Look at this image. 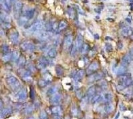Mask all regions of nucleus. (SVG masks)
<instances>
[{
	"label": "nucleus",
	"instance_id": "obj_39",
	"mask_svg": "<svg viewBox=\"0 0 133 119\" xmlns=\"http://www.w3.org/2000/svg\"><path fill=\"white\" fill-rule=\"evenodd\" d=\"M39 119H48L47 112L45 111H42L39 114Z\"/></svg>",
	"mask_w": 133,
	"mask_h": 119
},
{
	"label": "nucleus",
	"instance_id": "obj_52",
	"mask_svg": "<svg viewBox=\"0 0 133 119\" xmlns=\"http://www.w3.org/2000/svg\"><path fill=\"white\" fill-rule=\"evenodd\" d=\"M78 12H79L80 13V14H84V11H82V9H81L80 8V7H79L78 6Z\"/></svg>",
	"mask_w": 133,
	"mask_h": 119
},
{
	"label": "nucleus",
	"instance_id": "obj_9",
	"mask_svg": "<svg viewBox=\"0 0 133 119\" xmlns=\"http://www.w3.org/2000/svg\"><path fill=\"white\" fill-rule=\"evenodd\" d=\"M72 41H73V37L71 35H67L65 39H64V47L66 50H68L70 48L72 47Z\"/></svg>",
	"mask_w": 133,
	"mask_h": 119
},
{
	"label": "nucleus",
	"instance_id": "obj_45",
	"mask_svg": "<svg viewBox=\"0 0 133 119\" xmlns=\"http://www.w3.org/2000/svg\"><path fill=\"white\" fill-rule=\"evenodd\" d=\"M58 26L59 24H58L57 23L55 22L53 23L52 25V29L54 31H58Z\"/></svg>",
	"mask_w": 133,
	"mask_h": 119
},
{
	"label": "nucleus",
	"instance_id": "obj_56",
	"mask_svg": "<svg viewBox=\"0 0 133 119\" xmlns=\"http://www.w3.org/2000/svg\"><path fill=\"white\" fill-rule=\"evenodd\" d=\"M55 119H60V116H56V117L55 118Z\"/></svg>",
	"mask_w": 133,
	"mask_h": 119
},
{
	"label": "nucleus",
	"instance_id": "obj_14",
	"mask_svg": "<svg viewBox=\"0 0 133 119\" xmlns=\"http://www.w3.org/2000/svg\"><path fill=\"white\" fill-rule=\"evenodd\" d=\"M122 35L123 36L125 37H129L131 35H133V28L130 27H125L122 29Z\"/></svg>",
	"mask_w": 133,
	"mask_h": 119
},
{
	"label": "nucleus",
	"instance_id": "obj_53",
	"mask_svg": "<svg viewBox=\"0 0 133 119\" xmlns=\"http://www.w3.org/2000/svg\"><path fill=\"white\" fill-rule=\"evenodd\" d=\"M112 40V39L111 38V37H106V40Z\"/></svg>",
	"mask_w": 133,
	"mask_h": 119
},
{
	"label": "nucleus",
	"instance_id": "obj_44",
	"mask_svg": "<svg viewBox=\"0 0 133 119\" xmlns=\"http://www.w3.org/2000/svg\"><path fill=\"white\" fill-rule=\"evenodd\" d=\"M106 50L108 51V52H110V51H112V50H113V48H112V45L111 44H106Z\"/></svg>",
	"mask_w": 133,
	"mask_h": 119
},
{
	"label": "nucleus",
	"instance_id": "obj_32",
	"mask_svg": "<svg viewBox=\"0 0 133 119\" xmlns=\"http://www.w3.org/2000/svg\"><path fill=\"white\" fill-rule=\"evenodd\" d=\"M113 96L111 93H106L103 95V100H105L106 103H110L111 100H112Z\"/></svg>",
	"mask_w": 133,
	"mask_h": 119
},
{
	"label": "nucleus",
	"instance_id": "obj_29",
	"mask_svg": "<svg viewBox=\"0 0 133 119\" xmlns=\"http://www.w3.org/2000/svg\"><path fill=\"white\" fill-rule=\"evenodd\" d=\"M55 71L56 75H58V77H61L64 74V69L63 67L60 65H57L55 67Z\"/></svg>",
	"mask_w": 133,
	"mask_h": 119
},
{
	"label": "nucleus",
	"instance_id": "obj_37",
	"mask_svg": "<svg viewBox=\"0 0 133 119\" xmlns=\"http://www.w3.org/2000/svg\"><path fill=\"white\" fill-rule=\"evenodd\" d=\"M71 112H72V115L74 116H78V114H79V111H78V108L76 106V105L72 106L71 108Z\"/></svg>",
	"mask_w": 133,
	"mask_h": 119
},
{
	"label": "nucleus",
	"instance_id": "obj_17",
	"mask_svg": "<svg viewBox=\"0 0 133 119\" xmlns=\"http://www.w3.org/2000/svg\"><path fill=\"white\" fill-rule=\"evenodd\" d=\"M62 109L60 106H54L51 108V112L53 114L56 115V116H60V114L62 113Z\"/></svg>",
	"mask_w": 133,
	"mask_h": 119
},
{
	"label": "nucleus",
	"instance_id": "obj_1",
	"mask_svg": "<svg viewBox=\"0 0 133 119\" xmlns=\"http://www.w3.org/2000/svg\"><path fill=\"white\" fill-rule=\"evenodd\" d=\"M6 83L13 91H16L20 87V81L14 76H9L7 78Z\"/></svg>",
	"mask_w": 133,
	"mask_h": 119
},
{
	"label": "nucleus",
	"instance_id": "obj_8",
	"mask_svg": "<svg viewBox=\"0 0 133 119\" xmlns=\"http://www.w3.org/2000/svg\"><path fill=\"white\" fill-rule=\"evenodd\" d=\"M11 1H1V7L6 12H9L11 11L12 7V3Z\"/></svg>",
	"mask_w": 133,
	"mask_h": 119
},
{
	"label": "nucleus",
	"instance_id": "obj_23",
	"mask_svg": "<svg viewBox=\"0 0 133 119\" xmlns=\"http://www.w3.org/2000/svg\"><path fill=\"white\" fill-rule=\"evenodd\" d=\"M50 82H51L50 80H46L45 79H40L38 81V85L41 88H44V87L47 86L50 84Z\"/></svg>",
	"mask_w": 133,
	"mask_h": 119
},
{
	"label": "nucleus",
	"instance_id": "obj_22",
	"mask_svg": "<svg viewBox=\"0 0 133 119\" xmlns=\"http://www.w3.org/2000/svg\"><path fill=\"white\" fill-rule=\"evenodd\" d=\"M126 70H127V66H125V65H121L120 66L117 68V71H116V73L119 76V75L125 73Z\"/></svg>",
	"mask_w": 133,
	"mask_h": 119
},
{
	"label": "nucleus",
	"instance_id": "obj_42",
	"mask_svg": "<svg viewBox=\"0 0 133 119\" xmlns=\"http://www.w3.org/2000/svg\"><path fill=\"white\" fill-rule=\"evenodd\" d=\"M11 59V53H8L5 55L3 56L2 57V60H3L4 62H7V61H9Z\"/></svg>",
	"mask_w": 133,
	"mask_h": 119
},
{
	"label": "nucleus",
	"instance_id": "obj_13",
	"mask_svg": "<svg viewBox=\"0 0 133 119\" xmlns=\"http://www.w3.org/2000/svg\"><path fill=\"white\" fill-rule=\"evenodd\" d=\"M60 100H61V95L59 93H56L50 98L49 101L51 105H58L60 102Z\"/></svg>",
	"mask_w": 133,
	"mask_h": 119
},
{
	"label": "nucleus",
	"instance_id": "obj_47",
	"mask_svg": "<svg viewBox=\"0 0 133 119\" xmlns=\"http://www.w3.org/2000/svg\"><path fill=\"white\" fill-rule=\"evenodd\" d=\"M119 108H120V111H125L126 110V106L124 105V104H123V103H120V104Z\"/></svg>",
	"mask_w": 133,
	"mask_h": 119
},
{
	"label": "nucleus",
	"instance_id": "obj_7",
	"mask_svg": "<svg viewBox=\"0 0 133 119\" xmlns=\"http://www.w3.org/2000/svg\"><path fill=\"white\" fill-rule=\"evenodd\" d=\"M18 72H19V74H20L21 77L23 79H24L25 80H29L31 79V71H30L23 69H20L18 71Z\"/></svg>",
	"mask_w": 133,
	"mask_h": 119
},
{
	"label": "nucleus",
	"instance_id": "obj_20",
	"mask_svg": "<svg viewBox=\"0 0 133 119\" xmlns=\"http://www.w3.org/2000/svg\"><path fill=\"white\" fill-rule=\"evenodd\" d=\"M131 58L129 56V55H126L123 56V57L122 58V65H125V66H127L130 63V61H131Z\"/></svg>",
	"mask_w": 133,
	"mask_h": 119
},
{
	"label": "nucleus",
	"instance_id": "obj_27",
	"mask_svg": "<svg viewBox=\"0 0 133 119\" xmlns=\"http://www.w3.org/2000/svg\"><path fill=\"white\" fill-rule=\"evenodd\" d=\"M103 100V96L100 95V94H96L94 95V97L92 98L91 99V102L92 103H98V102H100L102 101Z\"/></svg>",
	"mask_w": 133,
	"mask_h": 119
},
{
	"label": "nucleus",
	"instance_id": "obj_55",
	"mask_svg": "<svg viewBox=\"0 0 133 119\" xmlns=\"http://www.w3.org/2000/svg\"><path fill=\"white\" fill-rule=\"evenodd\" d=\"M112 18H107V20H108V21H113L114 20H111Z\"/></svg>",
	"mask_w": 133,
	"mask_h": 119
},
{
	"label": "nucleus",
	"instance_id": "obj_19",
	"mask_svg": "<svg viewBox=\"0 0 133 119\" xmlns=\"http://www.w3.org/2000/svg\"><path fill=\"white\" fill-rule=\"evenodd\" d=\"M76 45L78 49H80L82 46L83 45V37L81 34H79L77 36V38L76 40Z\"/></svg>",
	"mask_w": 133,
	"mask_h": 119
},
{
	"label": "nucleus",
	"instance_id": "obj_57",
	"mask_svg": "<svg viewBox=\"0 0 133 119\" xmlns=\"http://www.w3.org/2000/svg\"><path fill=\"white\" fill-rule=\"evenodd\" d=\"M35 119L33 117H29V118H28V119Z\"/></svg>",
	"mask_w": 133,
	"mask_h": 119
},
{
	"label": "nucleus",
	"instance_id": "obj_43",
	"mask_svg": "<svg viewBox=\"0 0 133 119\" xmlns=\"http://www.w3.org/2000/svg\"><path fill=\"white\" fill-rule=\"evenodd\" d=\"M27 66H28V71H35L36 69H35V67L33 66L32 64L31 63H28V65H27Z\"/></svg>",
	"mask_w": 133,
	"mask_h": 119
},
{
	"label": "nucleus",
	"instance_id": "obj_15",
	"mask_svg": "<svg viewBox=\"0 0 133 119\" xmlns=\"http://www.w3.org/2000/svg\"><path fill=\"white\" fill-rule=\"evenodd\" d=\"M102 78V74L100 73H96V74H94V75H92L90 77H89L88 79V80L90 83H92V82L96 81V80H100Z\"/></svg>",
	"mask_w": 133,
	"mask_h": 119
},
{
	"label": "nucleus",
	"instance_id": "obj_50",
	"mask_svg": "<svg viewBox=\"0 0 133 119\" xmlns=\"http://www.w3.org/2000/svg\"><path fill=\"white\" fill-rule=\"evenodd\" d=\"M94 38L96 39V40H98V39H100V36H99V35H98V33H96V34H94Z\"/></svg>",
	"mask_w": 133,
	"mask_h": 119
},
{
	"label": "nucleus",
	"instance_id": "obj_3",
	"mask_svg": "<svg viewBox=\"0 0 133 119\" xmlns=\"http://www.w3.org/2000/svg\"><path fill=\"white\" fill-rule=\"evenodd\" d=\"M23 7V3L21 1H16V3L14 4V16L17 19L20 15L21 14L22 10Z\"/></svg>",
	"mask_w": 133,
	"mask_h": 119
},
{
	"label": "nucleus",
	"instance_id": "obj_18",
	"mask_svg": "<svg viewBox=\"0 0 133 119\" xmlns=\"http://www.w3.org/2000/svg\"><path fill=\"white\" fill-rule=\"evenodd\" d=\"M34 13H35V9L28 8L25 11V17L28 20H31L34 15Z\"/></svg>",
	"mask_w": 133,
	"mask_h": 119
},
{
	"label": "nucleus",
	"instance_id": "obj_4",
	"mask_svg": "<svg viewBox=\"0 0 133 119\" xmlns=\"http://www.w3.org/2000/svg\"><path fill=\"white\" fill-rule=\"evenodd\" d=\"M21 49L23 51H30V52H32L35 49V45L31 43V42L25 41L23 42L20 45Z\"/></svg>",
	"mask_w": 133,
	"mask_h": 119
},
{
	"label": "nucleus",
	"instance_id": "obj_54",
	"mask_svg": "<svg viewBox=\"0 0 133 119\" xmlns=\"http://www.w3.org/2000/svg\"><path fill=\"white\" fill-rule=\"evenodd\" d=\"M126 20L128 23H131V20H129V18H126Z\"/></svg>",
	"mask_w": 133,
	"mask_h": 119
},
{
	"label": "nucleus",
	"instance_id": "obj_11",
	"mask_svg": "<svg viewBox=\"0 0 133 119\" xmlns=\"http://www.w3.org/2000/svg\"><path fill=\"white\" fill-rule=\"evenodd\" d=\"M1 25H6V27H8V25L10 26V17L4 13H1Z\"/></svg>",
	"mask_w": 133,
	"mask_h": 119
},
{
	"label": "nucleus",
	"instance_id": "obj_5",
	"mask_svg": "<svg viewBox=\"0 0 133 119\" xmlns=\"http://www.w3.org/2000/svg\"><path fill=\"white\" fill-rule=\"evenodd\" d=\"M129 79H131V73L128 72H126L122 75H120L118 77V83L119 85L122 86L124 83Z\"/></svg>",
	"mask_w": 133,
	"mask_h": 119
},
{
	"label": "nucleus",
	"instance_id": "obj_58",
	"mask_svg": "<svg viewBox=\"0 0 133 119\" xmlns=\"http://www.w3.org/2000/svg\"><path fill=\"white\" fill-rule=\"evenodd\" d=\"M131 85L133 86V80H132V83H131Z\"/></svg>",
	"mask_w": 133,
	"mask_h": 119
},
{
	"label": "nucleus",
	"instance_id": "obj_59",
	"mask_svg": "<svg viewBox=\"0 0 133 119\" xmlns=\"http://www.w3.org/2000/svg\"><path fill=\"white\" fill-rule=\"evenodd\" d=\"M83 2H85V3H87V2H88V1H83Z\"/></svg>",
	"mask_w": 133,
	"mask_h": 119
},
{
	"label": "nucleus",
	"instance_id": "obj_48",
	"mask_svg": "<svg viewBox=\"0 0 133 119\" xmlns=\"http://www.w3.org/2000/svg\"><path fill=\"white\" fill-rule=\"evenodd\" d=\"M129 56L130 57V58L132 60H133V49H130V53H129Z\"/></svg>",
	"mask_w": 133,
	"mask_h": 119
},
{
	"label": "nucleus",
	"instance_id": "obj_35",
	"mask_svg": "<svg viewBox=\"0 0 133 119\" xmlns=\"http://www.w3.org/2000/svg\"><path fill=\"white\" fill-rule=\"evenodd\" d=\"M34 111V106L31 105L28 106L26 108H24V113L25 114H31L33 111Z\"/></svg>",
	"mask_w": 133,
	"mask_h": 119
},
{
	"label": "nucleus",
	"instance_id": "obj_25",
	"mask_svg": "<svg viewBox=\"0 0 133 119\" xmlns=\"http://www.w3.org/2000/svg\"><path fill=\"white\" fill-rule=\"evenodd\" d=\"M11 108H6L1 111V119H3L9 114H10L11 112Z\"/></svg>",
	"mask_w": 133,
	"mask_h": 119
},
{
	"label": "nucleus",
	"instance_id": "obj_2",
	"mask_svg": "<svg viewBox=\"0 0 133 119\" xmlns=\"http://www.w3.org/2000/svg\"><path fill=\"white\" fill-rule=\"evenodd\" d=\"M42 27H43V23L40 20H37L31 25L30 28L29 29L30 31L33 33H39L40 31L42 30Z\"/></svg>",
	"mask_w": 133,
	"mask_h": 119
},
{
	"label": "nucleus",
	"instance_id": "obj_36",
	"mask_svg": "<svg viewBox=\"0 0 133 119\" xmlns=\"http://www.w3.org/2000/svg\"><path fill=\"white\" fill-rule=\"evenodd\" d=\"M81 53L82 54H86L89 51V46L87 43H84L83 45L82 46L80 49Z\"/></svg>",
	"mask_w": 133,
	"mask_h": 119
},
{
	"label": "nucleus",
	"instance_id": "obj_26",
	"mask_svg": "<svg viewBox=\"0 0 133 119\" xmlns=\"http://www.w3.org/2000/svg\"><path fill=\"white\" fill-rule=\"evenodd\" d=\"M58 87L56 86H51L47 91V95L51 96V95H54V94H56L57 91H58Z\"/></svg>",
	"mask_w": 133,
	"mask_h": 119
},
{
	"label": "nucleus",
	"instance_id": "obj_12",
	"mask_svg": "<svg viewBox=\"0 0 133 119\" xmlns=\"http://www.w3.org/2000/svg\"><path fill=\"white\" fill-rule=\"evenodd\" d=\"M98 68H99V64H98V63L97 61H94V62H92L89 65L88 69L86 70V71H87V73L88 75H90L92 73L96 71Z\"/></svg>",
	"mask_w": 133,
	"mask_h": 119
},
{
	"label": "nucleus",
	"instance_id": "obj_51",
	"mask_svg": "<svg viewBox=\"0 0 133 119\" xmlns=\"http://www.w3.org/2000/svg\"><path fill=\"white\" fill-rule=\"evenodd\" d=\"M120 112H118L116 114V116L114 117V119H118L120 117Z\"/></svg>",
	"mask_w": 133,
	"mask_h": 119
},
{
	"label": "nucleus",
	"instance_id": "obj_10",
	"mask_svg": "<svg viewBox=\"0 0 133 119\" xmlns=\"http://www.w3.org/2000/svg\"><path fill=\"white\" fill-rule=\"evenodd\" d=\"M49 64V62L47 61V59L44 57H42L39 59V60L38 61V63H37V66L40 69H44L46 66L48 65Z\"/></svg>",
	"mask_w": 133,
	"mask_h": 119
},
{
	"label": "nucleus",
	"instance_id": "obj_16",
	"mask_svg": "<svg viewBox=\"0 0 133 119\" xmlns=\"http://www.w3.org/2000/svg\"><path fill=\"white\" fill-rule=\"evenodd\" d=\"M96 89L95 88V86H90L88 91H87V93H86V97L88 99H91L92 97H94V95H96Z\"/></svg>",
	"mask_w": 133,
	"mask_h": 119
},
{
	"label": "nucleus",
	"instance_id": "obj_28",
	"mask_svg": "<svg viewBox=\"0 0 133 119\" xmlns=\"http://www.w3.org/2000/svg\"><path fill=\"white\" fill-rule=\"evenodd\" d=\"M47 56L50 57V59H54L55 58L56 55H57V51L55 48H52L50 49L48 52H47Z\"/></svg>",
	"mask_w": 133,
	"mask_h": 119
},
{
	"label": "nucleus",
	"instance_id": "obj_41",
	"mask_svg": "<svg viewBox=\"0 0 133 119\" xmlns=\"http://www.w3.org/2000/svg\"><path fill=\"white\" fill-rule=\"evenodd\" d=\"M77 49H78V48L76 47V45H72V47H71V51H70V54H71V55L74 56L75 55V54L77 52Z\"/></svg>",
	"mask_w": 133,
	"mask_h": 119
},
{
	"label": "nucleus",
	"instance_id": "obj_46",
	"mask_svg": "<svg viewBox=\"0 0 133 119\" xmlns=\"http://www.w3.org/2000/svg\"><path fill=\"white\" fill-rule=\"evenodd\" d=\"M30 98L31 99H33L34 97H35V92H34V90H33L32 88H31L30 89Z\"/></svg>",
	"mask_w": 133,
	"mask_h": 119
},
{
	"label": "nucleus",
	"instance_id": "obj_34",
	"mask_svg": "<svg viewBox=\"0 0 133 119\" xmlns=\"http://www.w3.org/2000/svg\"><path fill=\"white\" fill-rule=\"evenodd\" d=\"M25 63H26V60L25 58L23 56H21L19 59L17 60V65L20 67H22L25 65Z\"/></svg>",
	"mask_w": 133,
	"mask_h": 119
},
{
	"label": "nucleus",
	"instance_id": "obj_33",
	"mask_svg": "<svg viewBox=\"0 0 133 119\" xmlns=\"http://www.w3.org/2000/svg\"><path fill=\"white\" fill-rule=\"evenodd\" d=\"M20 52L17 51H15L13 53H11V60L12 61H17L19 58H20Z\"/></svg>",
	"mask_w": 133,
	"mask_h": 119
},
{
	"label": "nucleus",
	"instance_id": "obj_21",
	"mask_svg": "<svg viewBox=\"0 0 133 119\" xmlns=\"http://www.w3.org/2000/svg\"><path fill=\"white\" fill-rule=\"evenodd\" d=\"M18 37H19V33L17 31H14V32H13L10 35V37H9L12 43H16L17 41Z\"/></svg>",
	"mask_w": 133,
	"mask_h": 119
},
{
	"label": "nucleus",
	"instance_id": "obj_24",
	"mask_svg": "<svg viewBox=\"0 0 133 119\" xmlns=\"http://www.w3.org/2000/svg\"><path fill=\"white\" fill-rule=\"evenodd\" d=\"M84 74H85L84 71H83V70L79 71L76 73V76L74 77L75 80H76V81H80V80H82V79H83L84 76Z\"/></svg>",
	"mask_w": 133,
	"mask_h": 119
},
{
	"label": "nucleus",
	"instance_id": "obj_38",
	"mask_svg": "<svg viewBox=\"0 0 133 119\" xmlns=\"http://www.w3.org/2000/svg\"><path fill=\"white\" fill-rule=\"evenodd\" d=\"M67 27V22L65 21H62L59 23L58 31H62L64 29Z\"/></svg>",
	"mask_w": 133,
	"mask_h": 119
},
{
	"label": "nucleus",
	"instance_id": "obj_49",
	"mask_svg": "<svg viewBox=\"0 0 133 119\" xmlns=\"http://www.w3.org/2000/svg\"><path fill=\"white\" fill-rule=\"evenodd\" d=\"M122 47H123V44H122V42H119V43H118V49H122Z\"/></svg>",
	"mask_w": 133,
	"mask_h": 119
},
{
	"label": "nucleus",
	"instance_id": "obj_40",
	"mask_svg": "<svg viewBox=\"0 0 133 119\" xmlns=\"http://www.w3.org/2000/svg\"><path fill=\"white\" fill-rule=\"evenodd\" d=\"M9 46L8 45H2V46H1V51H2V53L6 55V54L9 53Z\"/></svg>",
	"mask_w": 133,
	"mask_h": 119
},
{
	"label": "nucleus",
	"instance_id": "obj_30",
	"mask_svg": "<svg viewBox=\"0 0 133 119\" xmlns=\"http://www.w3.org/2000/svg\"><path fill=\"white\" fill-rule=\"evenodd\" d=\"M114 110V106L112 105L111 103H107L105 106H104V111L106 113L110 114Z\"/></svg>",
	"mask_w": 133,
	"mask_h": 119
},
{
	"label": "nucleus",
	"instance_id": "obj_31",
	"mask_svg": "<svg viewBox=\"0 0 133 119\" xmlns=\"http://www.w3.org/2000/svg\"><path fill=\"white\" fill-rule=\"evenodd\" d=\"M39 38L42 40H47L50 38L49 33L47 31H42L39 33Z\"/></svg>",
	"mask_w": 133,
	"mask_h": 119
},
{
	"label": "nucleus",
	"instance_id": "obj_6",
	"mask_svg": "<svg viewBox=\"0 0 133 119\" xmlns=\"http://www.w3.org/2000/svg\"><path fill=\"white\" fill-rule=\"evenodd\" d=\"M27 96H28V93H27L26 89L25 88H23L20 89L17 93L16 98L19 101H24L27 99Z\"/></svg>",
	"mask_w": 133,
	"mask_h": 119
}]
</instances>
